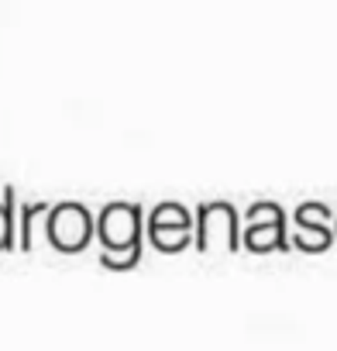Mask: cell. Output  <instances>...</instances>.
I'll return each instance as SVG.
<instances>
[{
  "label": "cell",
  "instance_id": "3957f363",
  "mask_svg": "<svg viewBox=\"0 0 337 351\" xmlns=\"http://www.w3.org/2000/svg\"><path fill=\"white\" fill-rule=\"evenodd\" d=\"M141 207L138 204H107L97 217V238L103 252H121L141 241Z\"/></svg>",
  "mask_w": 337,
  "mask_h": 351
},
{
  "label": "cell",
  "instance_id": "6da1fadb",
  "mask_svg": "<svg viewBox=\"0 0 337 351\" xmlns=\"http://www.w3.org/2000/svg\"><path fill=\"white\" fill-rule=\"evenodd\" d=\"M93 234H97V221L83 204H59L49 210V241L55 252L76 255L90 245Z\"/></svg>",
  "mask_w": 337,
  "mask_h": 351
},
{
  "label": "cell",
  "instance_id": "5b68a950",
  "mask_svg": "<svg viewBox=\"0 0 337 351\" xmlns=\"http://www.w3.org/2000/svg\"><path fill=\"white\" fill-rule=\"evenodd\" d=\"M296 245L303 252H323L334 241V228H330V210L323 204H303L296 210Z\"/></svg>",
  "mask_w": 337,
  "mask_h": 351
},
{
  "label": "cell",
  "instance_id": "9c48e42d",
  "mask_svg": "<svg viewBox=\"0 0 337 351\" xmlns=\"http://www.w3.org/2000/svg\"><path fill=\"white\" fill-rule=\"evenodd\" d=\"M38 214H49V207H45V204H32V207H25L21 217H18V221H21L18 248H21V252H32V248H35V217H38Z\"/></svg>",
  "mask_w": 337,
  "mask_h": 351
},
{
  "label": "cell",
  "instance_id": "52a82bcc",
  "mask_svg": "<svg viewBox=\"0 0 337 351\" xmlns=\"http://www.w3.org/2000/svg\"><path fill=\"white\" fill-rule=\"evenodd\" d=\"M148 228H183V231H193V217L183 204H158L148 217Z\"/></svg>",
  "mask_w": 337,
  "mask_h": 351
},
{
  "label": "cell",
  "instance_id": "277c9868",
  "mask_svg": "<svg viewBox=\"0 0 337 351\" xmlns=\"http://www.w3.org/2000/svg\"><path fill=\"white\" fill-rule=\"evenodd\" d=\"M245 248L248 252H272V248H286V221H282V207L279 204H255L248 210V228H245Z\"/></svg>",
  "mask_w": 337,
  "mask_h": 351
},
{
  "label": "cell",
  "instance_id": "7a4b0ae2",
  "mask_svg": "<svg viewBox=\"0 0 337 351\" xmlns=\"http://www.w3.org/2000/svg\"><path fill=\"white\" fill-rule=\"evenodd\" d=\"M197 248L214 252H234L238 248V214L231 204H203L197 214Z\"/></svg>",
  "mask_w": 337,
  "mask_h": 351
},
{
  "label": "cell",
  "instance_id": "ba28073f",
  "mask_svg": "<svg viewBox=\"0 0 337 351\" xmlns=\"http://www.w3.org/2000/svg\"><path fill=\"white\" fill-rule=\"evenodd\" d=\"M148 238L158 252H183L193 241V231L183 228H148Z\"/></svg>",
  "mask_w": 337,
  "mask_h": 351
},
{
  "label": "cell",
  "instance_id": "8992f818",
  "mask_svg": "<svg viewBox=\"0 0 337 351\" xmlns=\"http://www.w3.org/2000/svg\"><path fill=\"white\" fill-rule=\"evenodd\" d=\"M18 204H14V190H4V200H0V252H11L18 245Z\"/></svg>",
  "mask_w": 337,
  "mask_h": 351
},
{
  "label": "cell",
  "instance_id": "30bf717a",
  "mask_svg": "<svg viewBox=\"0 0 337 351\" xmlns=\"http://www.w3.org/2000/svg\"><path fill=\"white\" fill-rule=\"evenodd\" d=\"M138 258H141V241L131 245V248H121V252H103V255H100V265H103V269L124 272V269H134Z\"/></svg>",
  "mask_w": 337,
  "mask_h": 351
}]
</instances>
